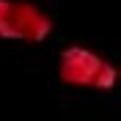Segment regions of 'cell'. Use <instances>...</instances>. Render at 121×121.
Wrapping results in <instances>:
<instances>
[{
    "label": "cell",
    "mask_w": 121,
    "mask_h": 121,
    "mask_svg": "<svg viewBox=\"0 0 121 121\" xmlns=\"http://www.w3.org/2000/svg\"><path fill=\"white\" fill-rule=\"evenodd\" d=\"M58 74L66 85L74 88L110 91L118 80V69L107 63L102 55L85 47H66L58 58Z\"/></svg>",
    "instance_id": "obj_1"
},
{
    "label": "cell",
    "mask_w": 121,
    "mask_h": 121,
    "mask_svg": "<svg viewBox=\"0 0 121 121\" xmlns=\"http://www.w3.org/2000/svg\"><path fill=\"white\" fill-rule=\"evenodd\" d=\"M52 33V19L33 3L25 0H0V39L41 44Z\"/></svg>",
    "instance_id": "obj_2"
},
{
    "label": "cell",
    "mask_w": 121,
    "mask_h": 121,
    "mask_svg": "<svg viewBox=\"0 0 121 121\" xmlns=\"http://www.w3.org/2000/svg\"><path fill=\"white\" fill-rule=\"evenodd\" d=\"M118 77H121V69H118Z\"/></svg>",
    "instance_id": "obj_3"
}]
</instances>
